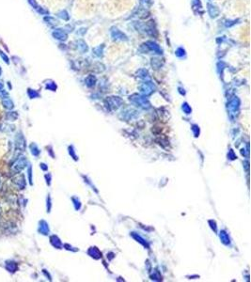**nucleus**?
Returning a JSON list of instances; mask_svg holds the SVG:
<instances>
[{
	"instance_id": "nucleus-1",
	"label": "nucleus",
	"mask_w": 251,
	"mask_h": 282,
	"mask_svg": "<svg viewBox=\"0 0 251 282\" xmlns=\"http://www.w3.org/2000/svg\"><path fill=\"white\" fill-rule=\"evenodd\" d=\"M95 3L93 0H76L74 12L77 16H83V14H89L93 11Z\"/></svg>"
},
{
	"instance_id": "nucleus-2",
	"label": "nucleus",
	"mask_w": 251,
	"mask_h": 282,
	"mask_svg": "<svg viewBox=\"0 0 251 282\" xmlns=\"http://www.w3.org/2000/svg\"><path fill=\"white\" fill-rule=\"evenodd\" d=\"M67 0H36L40 6L50 11H59L65 5Z\"/></svg>"
},
{
	"instance_id": "nucleus-3",
	"label": "nucleus",
	"mask_w": 251,
	"mask_h": 282,
	"mask_svg": "<svg viewBox=\"0 0 251 282\" xmlns=\"http://www.w3.org/2000/svg\"><path fill=\"white\" fill-rule=\"evenodd\" d=\"M109 11L120 12L129 9L131 5V0H108L107 2Z\"/></svg>"
}]
</instances>
